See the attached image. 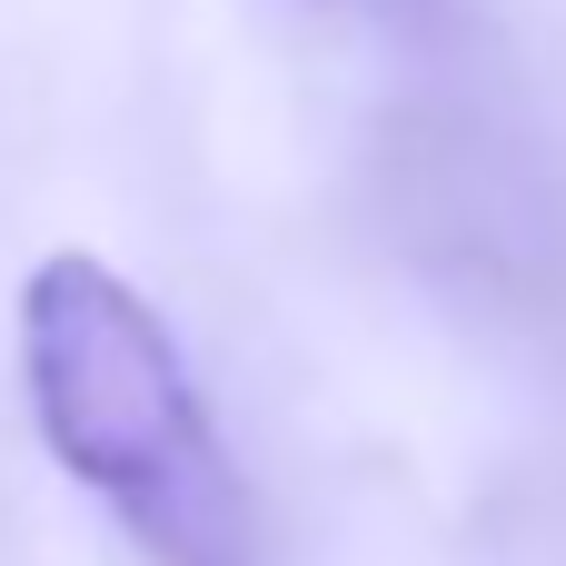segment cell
<instances>
[{"mask_svg": "<svg viewBox=\"0 0 566 566\" xmlns=\"http://www.w3.org/2000/svg\"><path fill=\"white\" fill-rule=\"evenodd\" d=\"M20 398L70 488H90L149 566H259V497L209 428L169 318L90 249H50L20 298Z\"/></svg>", "mask_w": 566, "mask_h": 566, "instance_id": "cell-1", "label": "cell"}]
</instances>
